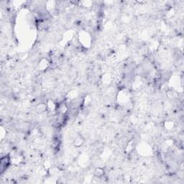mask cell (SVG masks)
<instances>
[{"mask_svg":"<svg viewBox=\"0 0 184 184\" xmlns=\"http://www.w3.org/2000/svg\"><path fill=\"white\" fill-rule=\"evenodd\" d=\"M9 161H10V158L9 155H6L5 157H2L1 160V172L2 173H3L5 172V171L7 169V167H8L9 164Z\"/></svg>","mask_w":184,"mask_h":184,"instance_id":"obj_1","label":"cell"}]
</instances>
